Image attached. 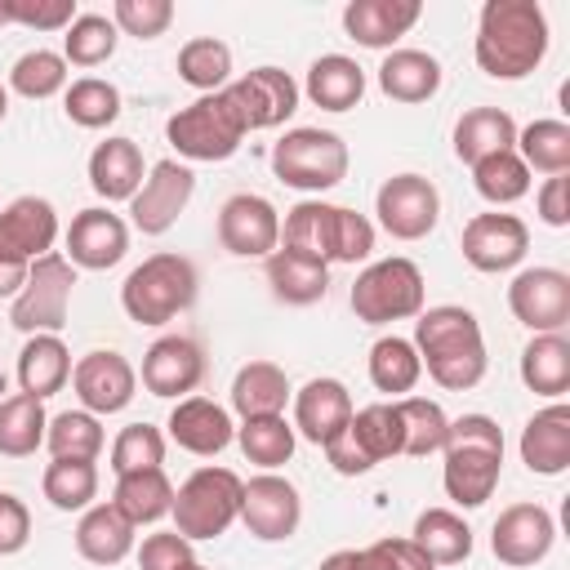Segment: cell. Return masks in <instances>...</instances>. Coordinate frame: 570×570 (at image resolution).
I'll use <instances>...</instances> for the list:
<instances>
[{
    "label": "cell",
    "instance_id": "1",
    "mask_svg": "<svg viewBox=\"0 0 570 570\" xmlns=\"http://www.w3.org/2000/svg\"><path fill=\"white\" fill-rule=\"evenodd\" d=\"M410 343H414L419 365L428 370V379L441 383L445 392H468L490 370L481 321L468 307H459V303L423 307L414 316V338Z\"/></svg>",
    "mask_w": 570,
    "mask_h": 570
},
{
    "label": "cell",
    "instance_id": "2",
    "mask_svg": "<svg viewBox=\"0 0 570 570\" xmlns=\"http://www.w3.org/2000/svg\"><path fill=\"white\" fill-rule=\"evenodd\" d=\"M476 67L490 80H521L548 58V13L539 0H485L476 18Z\"/></svg>",
    "mask_w": 570,
    "mask_h": 570
},
{
    "label": "cell",
    "instance_id": "3",
    "mask_svg": "<svg viewBox=\"0 0 570 570\" xmlns=\"http://www.w3.org/2000/svg\"><path fill=\"white\" fill-rule=\"evenodd\" d=\"M441 485L454 508H481L503 472V428L490 414H459L445 432Z\"/></svg>",
    "mask_w": 570,
    "mask_h": 570
},
{
    "label": "cell",
    "instance_id": "4",
    "mask_svg": "<svg viewBox=\"0 0 570 570\" xmlns=\"http://www.w3.org/2000/svg\"><path fill=\"white\" fill-rule=\"evenodd\" d=\"M281 245L307 258L330 263H361L374 254V223L347 205L330 200H298L281 223Z\"/></svg>",
    "mask_w": 570,
    "mask_h": 570
},
{
    "label": "cell",
    "instance_id": "5",
    "mask_svg": "<svg viewBox=\"0 0 570 570\" xmlns=\"http://www.w3.org/2000/svg\"><path fill=\"white\" fill-rule=\"evenodd\" d=\"M196 294H200V272H196V263L183 258V254L160 249V254L142 258V263L125 276V285H120V307H125V316H129L134 325H165V321H174L178 312H187V307L196 303Z\"/></svg>",
    "mask_w": 570,
    "mask_h": 570
},
{
    "label": "cell",
    "instance_id": "6",
    "mask_svg": "<svg viewBox=\"0 0 570 570\" xmlns=\"http://www.w3.org/2000/svg\"><path fill=\"white\" fill-rule=\"evenodd\" d=\"M245 120H240V111L232 107V98H227V89H218V94H200L196 102H187V107H178L169 120H165V138H169V147L183 156V160H227V156H236L240 151V142H245Z\"/></svg>",
    "mask_w": 570,
    "mask_h": 570
},
{
    "label": "cell",
    "instance_id": "7",
    "mask_svg": "<svg viewBox=\"0 0 570 570\" xmlns=\"http://www.w3.org/2000/svg\"><path fill=\"white\" fill-rule=\"evenodd\" d=\"M347 142L334 129L298 125L272 142V174L294 191H330L347 178Z\"/></svg>",
    "mask_w": 570,
    "mask_h": 570
},
{
    "label": "cell",
    "instance_id": "8",
    "mask_svg": "<svg viewBox=\"0 0 570 570\" xmlns=\"http://www.w3.org/2000/svg\"><path fill=\"white\" fill-rule=\"evenodd\" d=\"M240 476L232 468H196L178 490H174V530L191 543L218 539L240 521Z\"/></svg>",
    "mask_w": 570,
    "mask_h": 570
},
{
    "label": "cell",
    "instance_id": "9",
    "mask_svg": "<svg viewBox=\"0 0 570 570\" xmlns=\"http://www.w3.org/2000/svg\"><path fill=\"white\" fill-rule=\"evenodd\" d=\"M347 303H352L356 321H365V325L410 321L423 312V272H419V263H410L401 254L379 258L352 281Z\"/></svg>",
    "mask_w": 570,
    "mask_h": 570
},
{
    "label": "cell",
    "instance_id": "10",
    "mask_svg": "<svg viewBox=\"0 0 570 570\" xmlns=\"http://www.w3.org/2000/svg\"><path fill=\"white\" fill-rule=\"evenodd\" d=\"M401 454V414L396 401H374L365 410H352L347 428L325 445V459L338 476H365L383 459Z\"/></svg>",
    "mask_w": 570,
    "mask_h": 570
},
{
    "label": "cell",
    "instance_id": "11",
    "mask_svg": "<svg viewBox=\"0 0 570 570\" xmlns=\"http://www.w3.org/2000/svg\"><path fill=\"white\" fill-rule=\"evenodd\" d=\"M71 289H76V267L62 254H45L27 267V285L9 303V325L31 334H58L71 312Z\"/></svg>",
    "mask_w": 570,
    "mask_h": 570
},
{
    "label": "cell",
    "instance_id": "12",
    "mask_svg": "<svg viewBox=\"0 0 570 570\" xmlns=\"http://www.w3.org/2000/svg\"><path fill=\"white\" fill-rule=\"evenodd\" d=\"M374 214L392 240H423L441 218V191L423 174H392L374 196Z\"/></svg>",
    "mask_w": 570,
    "mask_h": 570
},
{
    "label": "cell",
    "instance_id": "13",
    "mask_svg": "<svg viewBox=\"0 0 570 570\" xmlns=\"http://www.w3.org/2000/svg\"><path fill=\"white\" fill-rule=\"evenodd\" d=\"M196 196V174L183 160H156L129 200V223L142 236H165Z\"/></svg>",
    "mask_w": 570,
    "mask_h": 570
},
{
    "label": "cell",
    "instance_id": "14",
    "mask_svg": "<svg viewBox=\"0 0 570 570\" xmlns=\"http://www.w3.org/2000/svg\"><path fill=\"white\" fill-rule=\"evenodd\" d=\"M512 316L534 334H561L570 321V276L561 267H521L508 285Z\"/></svg>",
    "mask_w": 570,
    "mask_h": 570
},
{
    "label": "cell",
    "instance_id": "15",
    "mask_svg": "<svg viewBox=\"0 0 570 570\" xmlns=\"http://www.w3.org/2000/svg\"><path fill=\"white\" fill-rule=\"evenodd\" d=\"M240 521L254 539L263 543H281L298 530L303 521V499L298 485L285 481L281 472H258L240 485Z\"/></svg>",
    "mask_w": 570,
    "mask_h": 570
},
{
    "label": "cell",
    "instance_id": "16",
    "mask_svg": "<svg viewBox=\"0 0 570 570\" xmlns=\"http://www.w3.org/2000/svg\"><path fill=\"white\" fill-rule=\"evenodd\" d=\"M218 245L236 258H267L281 245V214L258 191H236L218 209Z\"/></svg>",
    "mask_w": 570,
    "mask_h": 570
},
{
    "label": "cell",
    "instance_id": "17",
    "mask_svg": "<svg viewBox=\"0 0 570 570\" xmlns=\"http://www.w3.org/2000/svg\"><path fill=\"white\" fill-rule=\"evenodd\" d=\"M552 543H557V521L543 503H512L490 525V552L512 570L539 566L552 552Z\"/></svg>",
    "mask_w": 570,
    "mask_h": 570
},
{
    "label": "cell",
    "instance_id": "18",
    "mask_svg": "<svg viewBox=\"0 0 570 570\" xmlns=\"http://www.w3.org/2000/svg\"><path fill=\"white\" fill-rule=\"evenodd\" d=\"M232 107L240 111L245 129H276L298 111V80L281 67H254L227 85Z\"/></svg>",
    "mask_w": 570,
    "mask_h": 570
},
{
    "label": "cell",
    "instance_id": "19",
    "mask_svg": "<svg viewBox=\"0 0 570 570\" xmlns=\"http://www.w3.org/2000/svg\"><path fill=\"white\" fill-rule=\"evenodd\" d=\"M530 249V227L517 218V214H472L463 223V258L468 267L485 272V276H499V272H512Z\"/></svg>",
    "mask_w": 570,
    "mask_h": 570
},
{
    "label": "cell",
    "instance_id": "20",
    "mask_svg": "<svg viewBox=\"0 0 570 570\" xmlns=\"http://www.w3.org/2000/svg\"><path fill=\"white\" fill-rule=\"evenodd\" d=\"M71 387L89 414H120L138 392V370L120 352H85L71 365Z\"/></svg>",
    "mask_w": 570,
    "mask_h": 570
},
{
    "label": "cell",
    "instance_id": "21",
    "mask_svg": "<svg viewBox=\"0 0 570 570\" xmlns=\"http://www.w3.org/2000/svg\"><path fill=\"white\" fill-rule=\"evenodd\" d=\"M58 240V209L45 196H18L0 209V258L31 267L36 258L53 254Z\"/></svg>",
    "mask_w": 570,
    "mask_h": 570
},
{
    "label": "cell",
    "instance_id": "22",
    "mask_svg": "<svg viewBox=\"0 0 570 570\" xmlns=\"http://www.w3.org/2000/svg\"><path fill=\"white\" fill-rule=\"evenodd\" d=\"M205 379V352L187 334H165L142 352V387L151 396H191Z\"/></svg>",
    "mask_w": 570,
    "mask_h": 570
},
{
    "label": "cell",
    "instance_id": "23",
    "mask_svg": "<svg viewBox=\"0 0 570 570\" xmlns=\"http://www.w3.org/2000/svg\"><path fill=\"white\" fill-rule=\"evenodd\" d=\"M129 254V227L120 214L89 205L67 227V263L85 272H107Z\"/></svg>",
    "mask_w": 570,
    "mask_h": 570
},
{
    "label": "cell",
    "instance_id": "24",
    "mask_svg": "<svg viewBox=\"0 0 570 570\" xmlns=\"http://www.w3.org/2000/svg\"><path fill=\"white\" fill-rule=\"evenodd\" d=\"M289 401H294V436H303L321 450L347 428V419L356 410L347 383H338V379H307Z\"/></svg>",
    "mask_w": 570,
    "mask_h": 570
},
{
    "label": "cell",
    "instance_id": "25",
    "mask_svg": "<svg viewBox=\"0 0 570 570\" xmlns=\"http://www.w3.org/2000/svg\"><path fill=\"white\" fill-rule=\"evenodd\" d=\"M165 428H169V441L178 450L196 454V459H214V454H223L236 441L232 414L218 401H209V396H183L169 410V423Z\"/></svg>",
    "mask_w": 570,
    "mask_h": 570
},
{
    "label": "cell",
    "instance_id": "26",
    "mask_svg": "<svg viewBox=\"0 0 570 570\" xmlns=\"http://www.w3.org/2000/svg\"><path fill=\"white\" fill-rule=\"evenodd\" d=\"M517 450H521V463L534 476H561L570 468V405L552 401L539 414H530L525 428H521Z\"/></svg>",
    "mask_w": 570,
    "mask_h": 570
},
{
    "label": "cell",
    "instance_id": "27",
    "mask_svg": "<svg viewBox=\"0 0 570 570\" xmlns=\"http://www.w3.org/2000/svg\"><path fill=\"white\" fill-rule=\"evenodd\" d=\"M423 18L419 0H352L343 9V31L365 49H392Z\"/></svg>",
    "mask_w": 570,
    "mask_h": 570
},
{
    "label": "cell",
    "instance_id": "28",
    "mask_svg": "<svg viewBox=\"0 0 570 570\" xmlns=\"http://www.w3.org/2000/svg\"><path fill=\"white\" fill-rule=\"evenodd\" d=\"M263 272H267V285H272V298L276 303H289V307H312L325 298L330 289V267L321 258H307L298 249H285L276 245L267 258H263Z\"/></svg>",
    "mask_w": 570,
    "mask_h": 570
},
{
    "label": "cell",
    "instance_id": "29",
    "mask_svg": "<svg viewBox=\"0 0 570 570\" xmlns=\"http://www.w3.org/2000/svg\"><path fill=\"white\" fill-rule=\"evenodd\" d=\"M142 178H147V165L134 138H107L89 151V187L102 200H134Z\"/></svg>",
    "mask_w": 570,
    "mask_h": 570
},
{
    "label": "cell",
    "instance_id": "30",
    "mask_svg": "<svg viewBox=\"0 0 570 570\" xmlns=\"http://www.w3.org/2000/svg\"><path fill=\"white\" fill-rule=\"evenodd\" d=\"M298 94H307V102L321 111H352L365 98V71L347 53H321L307 67V80Z\"/></svg>",
    "mask_w": 570,
    "mask_h": 570
},
{
    "label": "cell",
    "instance_id": "31",
    "mask_svg": "<svg viewBox=\"0 0 570 570\" xmlns=\"http://www.w3.org/2000/svg\"><path fill=\"white\" fill-rule=\"evenodd\" d=\"M379 89L392 102H428L441 89V62L428 49H387L379 62Z\"/></svg>",
    "mask_w": 570,
    "mask_h": 570
},
{
    "label": "cell",
    "instance_id": "32",
    "mask_svg": "<svg viewBox=\"0 0 570 570\" xmlns=\"http://www.w3.org/2000/svg\"><path fill=\"white\" fill-rule=\"evenodd\" d=\"M512 147H517V120L503 107H472L454 125V156L468 169L476 160L499 156V151H512Z\"/></svg>",
    "mask_w": 570,
    "mask_h": 570
},
{
    "label": "cell",
    "instance_id": "33",
    "mask_svg": "<svg viewBox=\"0 0 570 570\" xmlns=\"http://www.w3.org/2000/svg\"><path fill=\"white\" fill-rule=\"evenodd\" d=\"M71 379V352L58 334H31L18 352V387L36 401L62 392Z\"/></svg>",
    "mask_w": 570,
    "mask_h": 570
},
{
    "label": "cell",
    "instance_id": "34",
    "mask_svg": "<svg viewBox=\"0 0 570 570\" xmlns=\"http://www.w3.org/2000/svg\"><path fill=\"white\" fill-rule=\"evenodd\" d=\"M76 552L89 566H116L134 552V525L116 512V503H94L76 525Z\"/></svg>",
    "mask_w": 570,
    "mask_h": 570
},
{
    "label": "cell",
    "instance_id": "35",
    "mask_svg": "<svg viewBox=\"0 0 570 570\" xmlns=\"http://www.w3.org/2000/svg\"><path fill=\"white\" fill-rule=\"evenodd\" d=\"M410 543L432 561V566H459L472 557V525L454 508H423L414 517Z\"/></svg>",
    "mask_w": 570,
    "mask_h": 570
},
{
    "label": "cell",
    "instance_id": "36",
    "mask_svg": "<svg viewBox=\"0 0 570 570\" xmlns=\"http://www.w3.org/2000/svg\"><path fill=\"white\" fill-rule=\"evenodd\" d=\"M289 379L276 361H249L232 379V410L240 419H263V414H285L289 405Z\"/></svg>",
    "mask_w": 570,
    "mask_h": 570
},
{
    "label": "cell",
    "instance_id": "37",
    "mask_svg": "<svg viewBox=\"0 0 570 570\" xmlns=\"http://www.w3.org/2000/svg\"><path fill=\"white\" fill-rule=\"evenodd\" d=\"M116 512L138 530V525H156L160 517H169L174 508V481L165 476V468H147V472H125L116 476L111 490Z\"/></svg>",
    "mask_w": 570,
    "mask_h": 570
},
{
    "label": "cell",
    "instance_id": "38",
    "mask_svg": "<svg viewBox=\"0 0 570 570\" xmlns=\"http://www.w3.org/2000/svg\"><path fill=\"white\" fill-rule=\"evenodd\" d=\"M521 383L534 396L561 401L570 392V338L566 334H534L521 352Z\"/></svg>",
    "mask_w": 570,
    "mask_h": 570
},
{
    "label": "cell",
    "instance_id": "39",
    "mask_svg": "<svg viewBox=\"0 0 570 570\" xmlns=\"http://www.w3.org/2000/svg\"><path fill=\"white\" fill-rule=\"evenodd\" d=\"M419 379H423V365H419V352H414L410 338H401V334L374 338V347H370V383H374L387 401L410 396Z\"/></svg>",
    "mask_w": 570,
    "mask_h": 570
},
{
    "label": "cell",
    "instance_id": "40",
    "mask_svg": "<svg viewBox=\"0 0 570 570\" xmlns=\"http://www.w3.org/2000/svg\"><path fill=\"white\" fill-rule=\"evenodd\" d=\"M236 445L249 463H258L263 472H276L281 463L294 459V423H285V414H263V419H240L236 428Z\"/></svg>",
    "mask_w": 570,
    "mask_h": 570
},
{
    "label": "cell",
    "instance_id": "41",
    "mask_svg": "<svg viewBox=\"0 0 570 570\" xmlns=\"http://www.w3.org/2000/svg\"><path fill=\"white\" fill-rule=\"evenodd\" d=\"M45 428H49V414H45V401L18 392L9 401H0V454L4 459H27L45 445Z\"/></svg>",
    "mask_w": 570,
    "mask_h": 570
},
{
    "label": "cell",
    "instance_id": "42",
    "mask_svg": "<svg viewBox=\"0 0 570 570\" xmlns=\"http://www.w3.org/2000/svg\"><path fill=\"white\" fill-rule=\"evenodd\" d=\"M530 174H570V125L566 120H530L525 129H517V147H512Z\"/></svg>",
    "mask_w": 570,
    "mask_h": 570
},
{
    "label": "cell",
    "instance_id": "43",
    "mask_svg": "<svg viewBox=\"0 0 570 570\" xmlns=\"http://www.w3.org/2000/svg\"><path fill=\"white\" fill-rule=\"evenodd\" d=\"M396 414H401V454H410V459L441 454L445 432H450V419H445V410L436 401H428V396H401L396 401Z\"/></svg>",
    "mask_w": 570,
    "mask_h": 570
},
{
    "label": "cell",
    "instance_id": "44",
    "mask_svg": "<svg viewBox=\"0 0 570 570\" xmlns=\"http://www.w3.org/2000/svg\"><path fill=\"white\" fill-rule=\"evenodd\" d=\"M178 80L200 89V94H218L232 85V49L218 36H196L178 49Z\"/></svg>",
    "mask_w": 570,
    "mask_h": 570
},
{
    "label": "cell",
    "instance_id": "45",
    "mask_svg": "<svg viewBox=\"0 0 570 570\" xmlns=\"http://www.w3.org/2000/svg\"><path fill=\"white\" fill-rule=\"evenodd\" d=\"M102 441H107V432H102L98 414H89V410H62V414H53L49 428H45V445H49L53 459H85V463H98Z\"/></svg>",
    "mask_w": 570,
    "mask_h": 570
},
{
    "label": "cell",
    "instance_id": "46",
    "mask_svg": "<svg viewBox=\"0 0 570 570\" xmlns=\"http://www.w3.org/2000/svg\"><path fill=\"white\" fill-rule=\"evenodd\" d=\"M40 490L58 512H85L98 499V468L85 459H53L40 476Z\"/></svg>",
    "mask_w": 570,
    "mask_h": 570
},
{
    "label": "cell",
    "instance_id": "47",
    "mask_svg": "<svg viewBox=\"0 0 570 570\" xmlns=\"http://www.w3.org/2000/svg\"><path fill=\"white\" fill-rule=\"evenodd\" d=\"M62 111L80 129H107L120 116V89L102 76H80L62 89Z\"/></svg>",
    "mask_w": 570,
    "mask_h": 570
},
{
    "label": "cell",
    "instance_id": "48",
    "mask_svg": "<svg viewBox=\"0 0 570 570\" xmlns=\"http://www.w3.org/2000/svg\"><path fill=\"white\" fill-rule=\"evenodd\" d=\"M116 40H120V31L111 18L76 13V22L62 36V58H67V67H102L116 53Z\"/></svg>",
    "mask_w": 570,
    "mask_h": 570
},
{
    "label": "cell",
    "instance_id": "49",
    "mask_svg": "<svg viewBox=\"0 0 570 570\" xmlns=\"http://www.w3.org/2000/svg\"><path fill=\"white\" fill-rule=\"evenodd\" d=\"M472 187L490 205H512L530 191V169L517 151H499V156H485L472 165Z\"/></svg>",
    "mask_w": 570,
    "mask_h": 570
},
{
    "label": "cell",
    "instance_id": "50",
    "mask_svg": "<svg viewBox=\"0 0 570 570\" xmlns=\"http://www.w3.org/2000/svg\"><path fill=\"white\" fill-rule=\"evenodd\" d=\"M9 89L40 102V98H53L67 89V58L53 53V49H27L13 67H9Z\"/></svg>",
    "mask_w": 570,
    "mask_h": 570
},
{
    "label": "cell",
    "instance_id": "51",
    "mask_svg": "<svg viewBox=\"0 0 570 570\" xmlns=\"http://www.w3.org/2000/svg\"><path fill=\"white\" fill-rule=\"evenodd\" d=\"M165 463V432L151 428V423H129L116 432L111 441V472L125 476V472H147V468H160Z\"/></svg>",
    "mask_w": 570,
    "mask_h": 570
},
{
    "label": "cell",
    "instance_id": "52",
    "mask_svg": "<svg viewBox=\"0 0 570 570\" xmlns=\"http://www.w3.org/2000/svg\"><path fill=\"white\" fill-rule=\"evenodd\" d=\"M111 22H116V31L134 36V40H156L174 22V0H116Z\"/></svg>",
    "mask_w": 570,
    "mask_h": 570
},
{
    "label": "cell",
    "instance_id": "53",
    "mask_svg": "<svg viewBox=\"0 0 570 570\" xmlns=\"http://www.w3.org/2000/svg\"><path fill=\"white\" fill-rule=\"evenodd\" d=\"M9 22L27 31H67L76 22V0H4Z\"/></svg>",
    "mask_w": 570,
    "mask_h": 570
},
{
    "label": "cell",
    "instance_id": "54",
    "mask_svg": "<svg viewBox=\"0 0 570 570\" xmlns=\"http://www.w3.org/2000/svg\"><path fill=\"white\" fill-rule=\"evenodd\" d=\"M138 566H142V570H191V566H196L191 539H183L178 530H156V534L142 539Z\"/></svg>",
    "mask_w": 570,
    "mask_h": 570
},
{
    "label": "cell",
    "instance_id": "55",
    "mask_svg": "<svg viewBox=\"0 0 570 570\" xmlns=\"http://www.w3.org/2000/svg\"><path fill=\"white\" fill-rule=\"evenodd\" d=\"M27 539H31V512H27V503L18 494L0 490V557L22 552Z\"/></svg>",
    "mask_w": 570,
    "mask_h": 570
},
{
    "label": "cell",
    "instance_id": "56",
    "mask_svg": "<svg viewBox=\"0 0 570 570\" xmlns=\"http://www.w3.org/2000/svg\"><path fill=\"white\" fill-rule=\"evenodd\" d=\"M534 205H539V218H543L548 227H570V178H566V174H552V178L539 187Z\"/></svg>",
    "mask_w": 570,
    "mask_h": 570
},
{
    "label": "cell",
    "instance_id": "57",
    "mask_svg": "<svg viewBox=\"0 0 570 570\" xmlns=\"http://www.w3.org/2000/svg\"><path fill=\"white\" fill-rule=\"evenodd\" d=\"M370 548L379 552L383 570H436L410 539H379V543H370Z\"/></svg>",
    "mask_w": 570,
    "mask_h": 570
},
{
    "label": "cell",
    "instance_id": "58",
    "mask_svg": "<svg viewBox=\"0 0 570 570\" xmlns=\"http://www.w3.org/2000/svg\"><path fill=\"white\" fill-rule=\"evenodd\" d=\"M316 570H383V566H379L374 548H338V552H330Z\"/></svg>",
    "mask_w": 570,
    "mask_h": 570
},
{
    "label": "cell",
    "instance_id": "59",
    "mask_svg": "<svg viewBox=\"0 0 570 570\" xmlns=\"http://www.w3.org/2000/svg\"><path fill=\"white\" fill-rule=\"evenodd\" d=\"M22 285H27V267H22V263H4V258H0V298H9V303H13Z\"/></svg>",
    "mask_w": 570,
    "mask_h": 570
},
{
    "label": "cell",
    "instance_id": "60",
    "mask_svg": "<svg viewBox=\"0 0 570 570\" xmlns=\"http://www.w3.org/2000/svg\"><path fill=\"white\" fill-rule=\"evenodd\" d=\"M4 116H9V85L0 80V120H4Z\"/></svg>",
    "mask_w": 570,
    "mask_h": 570
},
{
    "label": "cell",
    "instance_id": "61",
    "mask_svg": "<svg viewBox=\"0 0 570 570\" xmlns=\"http://www.w3.org/2000/svg\"><path fill=\"white\" fill-rule=\"evenodd\" d=\"M0 27H9V4L0 0Z\"/></svg>",
    "mask_w": 570,
    "mask_h": 570
},
{
    "label": "cell",
    "instance_id": "62",
    "mask_svg": "<svg viewBox=\"0 0 570 570\" xmlns=\"http://www.w3.org/2000/svg\"><path fill=\"white\" fill-rule=\"evenodd\" d=\"M191 570H205V566H200V561H196V566H191Z\"/></svg>",
    "mask_w": 570,
    "mask_h": 570
}]
</instances>
